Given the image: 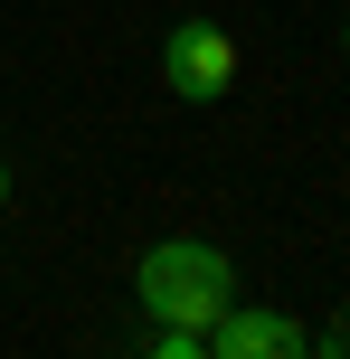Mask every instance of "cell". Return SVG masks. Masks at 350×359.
Here are the masks:
<instances>
[{"label":"cell","instance_id":"obj_6","mask_svg":"<svg viewBox=\"0 0 350 359\" xmlns=\"http://www.w3.org/2000/svg\"><path fill=\"white\" fill-rule=\"evenodd\" d=\"M0 198H10V170H0Z\"/></svg>","mask_w":350,"mask_h":359},{"label":"cell","instance_id":"obj_3","mask_svg":"<svg viewBox=\"0 0 350 359\" xmlns=\"http://www.w3.org/2000/svg\"><path fill=\"white\" fill-rule=\"evenodd\" d=\"M199 341H208V359H313V331L294 312H237L227 303Z\"/></svg>","mask_w":350,"mask_h":359},{"label":"cell","instance_id":"obj_7","mask_svg":"<svg viewBox=\"0 0 350 359\" xmlns=\"http://www.w3.org/2000/svg\"><path fill=\"white\" fill-rule=\"evenodd\" d=\"M341 48H350V29H341Z\"/></svg>","mask_w":350,"mask_h":359},{"label":"cell","instance_id":"obj_2","mask_svg":"<svg viewBox=\"0 0 350 359\" xmlns=\"http://www.w3.org/2000/svg\"><path fill=\"white\" fill-rule=\"evenodd\" d=\"M161 86L180 95V104H218V95L237 86V38H227L218 19H180V29L161 38Z\"/></svg>","mask_w":350,"mask_h":359},{"label":"cell","instance_id":"obj_5","mask_svg":"<svg viewBox=\"0 0 350 359\" xmlns=\"http://www.w3.org/2000/svg\"><path fill=\"white\" fill-rule=\"evenodd\" d=\"M313 359H350V303H341L332 331H313Z\"/></svg>","mask_w":350,"mask_h":359},{"label":"cell","instance_id":"obj_1","mask_svg":"<svg viewBox=\"0 0 350 359\" xmlns=\"http://www.w3.org/2000/svg\"><path fill=\"white\" fill-rule=\"evenodd\" d=\"M133 303L161 331H208L227 303H237V255L208 246V236H161V246L133 265Z\"/></svg>","mask_w":350,"mask_h":359},{"label":"cell","instance_id":"obj_4","mask_svg":"<svg viewBox=\"0 0 350 359\" xmlns=\"http://www.w3.org/2000/svg\"><path fill=\"white\" fill-rule=\"evenodd\" d=\"M142 359H208V341H199V331H161Z\"/></svg>","mask_w":350,"mask_h":359}]
</instances>
